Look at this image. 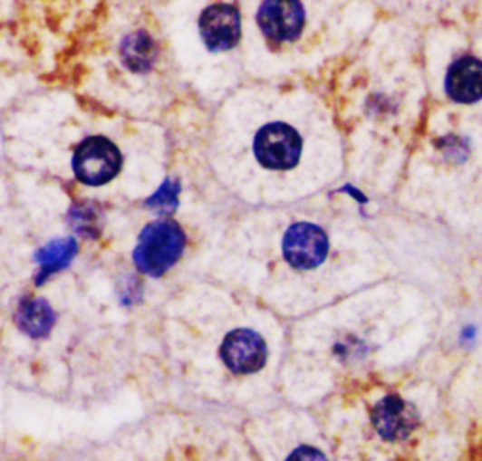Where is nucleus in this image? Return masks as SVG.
<instances>
[{
	"label": "nucleus",
	"instance_id": "obj_11",
	"mask_svg": "<svg viewBox=\"0 0 482 461\" xmlns=\"http://www.w3.org/2000/svg\"><path fill=\"white\" fill-rule=\"evenodd\" d=\"M78 253V244L74 237H64V239H53L52 244H47L42 247L34 260L40 265V274L36 277V283L42 284L47 277L68 268L70 262L74 260Z\"/></svg>",
	"mask_w": 482,
	"mask_h": 461
},
{
	"label": "nucleus",
	"instance_id": "obj_13",
	"mask_svg": "<svg viewBox=\"0 0 482 461\" xmlns=\"http://www.w3.org/2000/svg\"><path fill=\"white\" fill-rule=\"evenodd\" d=\"M68 221L83 237H96L102 230V213L92 204H78L72 207Z\"/></svg>",
	"mask_w": 482,
	"mask_h": 461
},
{
	"label": "nucleus",
	"instance_id": "obj_8",
	"mask_svg": "<svg viewBox=\"0 0 482 461\" xmlns=\"http://www.w3.org/2000/svg\"><path fill=\"white\" fill-rule=\"evenodd\" d=\"M200 34L211 52H227L239 42V12L230 5H213L200 17Z\"/></svg>",
	"mask_w": 482,
	"mask_h": 461
},
{
	"label": "nucleus",
	"instance_id": "obj_10",
	"mask_svg": "<svg viewBox=\"0 0 482 461\" xmlns=\"http://www.w3.org/2000/svg\"><path fill=\"white\" fill-rule=\"evenodd\" d=\"M15 324L23 333L40 339L52 331L55 324V312L45 300L25 298L15 311Z\"/></svg>",
	"mask_w": 482,
	"mask_h": 461
},
{
	"label": "nucleus",
	"instance_id": "obj_6",
	"mask_svg": "<svg viewBox=\"0 0 482 461\" xmlns=\"http://www.w3.org/2000/svg\"><path fill=\"white\" fill-rule=\"evenodd\" d=\"M221 356L230 371L237 375H247L258 371L266 363L268 349L256 331L234 330L225 339Z\"/></svg>",
	"mask_w": 482,
	"mask_h": 461
},
{
	"label": "nucleus",
	"instance_id": "obj_14",
	"mask_svg": "<svg viewBox=\"0 0 482 461\" xmlns=\"http://www.w3.org/2000/svg\"><path fill=\"white\" fill-rule=\"evenodd\" d=\"M179 190L181 185L178 179H166L153 197L146 200V206L157 213H174L179 206Z\"/></svg>",
	"mask_w": 482,
	"mask_h": 461
},
{
	"label": "nucleus",
	"instance_id": "obj_15",
	"mask_svg": "<svg viewBox=\"0 0 482 461\" xmlns=\"http://www.w3.org/2000/svg\"><path fill=\"white\" fill-rule=\"evenodd\" d=\"M443 149L447 151V155H454L456 160H464L469 153V145L466 139L458 138V136H447L443 139Z\"/></svg>",
	"mask_w": 482,
	"mask_h": 461
},
{
	"label": "nucleus",
	"instance_id": "obj_9",
	"mask_svg": "<svg viewBox=\"0 0 482 461\" xmlns=\"http://www.w3.org/2000/svg\"><path fill=\"white\" fill-rule=\"evenodd\" d=\"M445 91L458 104H475L482 99V61L473 55L456 59L445 76Z\"/></svg>",
	"mask_w": 482,
	"mask_h": 461
},
{
	"label": "nucleus",
	"instance_id": "obj_3",
	"mask_svg": "<svg viewBox=\"0 0 482 461\" xmlns=\"http://www.w3.org/2000/svg\"><path fill=\"white\" fill-rule=\"evenodd\" d=\"M302 155V138L284 123L262 127L255 138V157L268 169H291Z\"/></svg>",
	"mask_w": 482,
	"mask_h": 461
},
{
	"label": "nucleus",
	"instance_id": "obj_16",
	"mask_svg": "<svg viewBox=\"0 0 482 461\" xmlns=\"http://www.w3.org/2000/svg\"><path fill=\"white\" fill-rule=\"evenodd\" d=\"M286 461H328V459L317 448H313V447H300L291 456H288Z\"/></svg>",
	"mask_w": 482,
	"mask_h": 461
},
{
	"label": "nucleus",
	"instance_id": "obj_2",
	"mask_svg": "<svg viewBox=\"0 0 482 461\" xmlns=\"http://www.w3.org/2000/svg\"><path fill=\"white\" fill-rule=\"evenodd\" d=\"M120 164H123V158H120L119 149L102 136L83 139L76 148L74 158H72L76 178L92 187L111 181L119 174Z\"/></svg>",
	"mask_w": 482,
	"mask_h": 461
},
{
	"label": "nucleus",
	"instance_id": "obj_7",
	"mask_svg": "<svg viewBox=\"0 0 482 461\" xmlns=\"http://www.w3.org/2000/svg\"><path fill=\"white\" fill-rule=\"evenodd\" d=\"M256 19L270 42H293L302 34L305 10L300 3H264Z\"/></svg>",
	"mask_w": 482,
	"mask_h": 461
},
{
	"label": "nucleus",
	"instance_id": "obj_4",
	"mask_svg": "<svg viewBox=\"0 0 482 461\" xmlns=\"http://www.w3.org/2000/svg\"><path fill=\"white\" fill-rule=\"evenodd\" d=\"M328 235L311 223H296L283 237L284 260L296 270H313L328 256Z\"/></svg>",
	"mask_w": 482,
	"mask_h": 461
},
{
	"label": "nucleus",
	"instance_id": "obj_5",
	"mask_svg": "<svg viewBox=\"0 0 482 461\" xmlns=\"http://www.w3.org/2000/svg\"><path fill=\"white\" fill-rule=\"evenodd\" d=\"M371 422L384 441H403L419 426L417 408L392 394L382 398L371 412Z\"/></svg>",
	"mask_w": 482,
	"mask_h": 461
},
{
	"label": "nucleus",
	"instance_id": "obj_1",
	"mask_svg": "<svg viewBox=\"0 0 482 461\" xmlns=\"http://www.w3.org/2000/svg\"><path fill=\"white\" fill-rule=\"evenodd\" d=\"M185 241L181 226L170 218L148 225L141 230L132 255L138 272L151 277L164 275L183 255Z\"/></svg>",
	"mask_w": 482,
	"mask_h": 461
},
{
	"label": "nucleus",
	"instance_id": "obj_12",
	"mask_svg": "<svg viewBox=\"0 0 482 461\" xmlns=\"http://www.w3.org/2000/svg\"><path fill=\"white\" fill-rule=\"evenodd\" d=\"M120 57L132 72H148L159 57V47L146 31H138L120 43Z\"/></svg>",
	"mask_w": 482,
	"mask_h": 461
}]
</instances>
